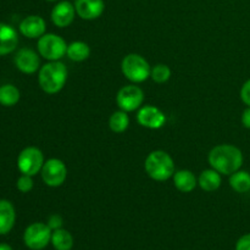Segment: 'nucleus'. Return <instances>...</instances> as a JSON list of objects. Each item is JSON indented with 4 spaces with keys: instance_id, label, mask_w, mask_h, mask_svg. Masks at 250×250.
Returning a JSON list of instances; mask_svg holds the SVG:
<instances>
[{
    "instance_id": "1",
    "label": "nucleus",
    "mask_w": 250,
    "mask_h": 250,
    "mask_svg": "<svg viewBox=\"0 0 250 250\" xmlns=\"http://www.w3.org/2000/svg\"><path fill=\"white\" fill-rule=\"evenodd\" d=\"M209 164L221 175L231 176L241 170L243 165V153L232 144H221L209 153Z\"/></svg>"
},
{
    "instance_id": "2",
    "label": "nucleus",
    "mask_w": 250,
    "mask_h": 250,
    "mask_svg": "<svg viewBox=\"0 0 250 250\" xmlns=\"http://www.w3.org/2000/svg\"><path fill=\"white\" fill-rule=\"evenodd\" d=\"M67 80V68L60 61H50L39 70L38 82L42 89L48 94L60 92Z\"/></svg>"
},
{
    "instance_id": "3",
    "label": "nucleus",
    "mask_w": 250,
    "mask_h": 250,
    "mask_svg": "<svg viewBox=\"0 0 250 250\" xmlns=\"http://www.w3.org/2000/svg\"><path fill=\"white\" fill-rule=\"evenodd\" d=\"M146 171L153 180L166 181L175 173V163L166 151H151L146 159Z\"/></svg>"
},
{
    "instance_id": "4",
    "label": "nucleus",
    "mask_w": 250,
    "mask_h": 250,
    "mask_svg": "<svg viewBox=\"0 0 250 250\" xmlns=\"http://www.w3.org/2000/svg\"><path fill=\"white\" fill-rule=\"evenodd\" d=\"M121 70L125 77L134 83L144 82L150 77L151 73L148 61L138 54H129L125 56L121 63Z\"/></svg>"
},
{
    "instance_id": "5",
    "label": "nucleus",
    "mask_w": 250,
    "mask_h": 250,
    "mask_svg": "<svg viewBox=\"0 0 250 250\" xmlns=\"http://www.w3.org/2000/svg\"><path fill=\"white\" fill-rule=\"evenodd\" d=\"M67 46L66 42L60 36L53 33L43 34L38 39V51L41 56L46 60H60L67 54Z\"/></svg>"
},
{
    "instance_id": "6",
    "label": "nucleus",
    "mask_w": 250,
    "mask_h": 250,
    "mask_svg": "<svg viewBox=\"0 0 250 250\" xmlns=\"http://www.w3.org/2000/svg\"><path fill=\"white\" fill-rule=\"evenodd\" d=\"M44 155L36 146H27L17 158V167L22 175L36 176L44 165Z\"/></svg>"
},
{
    "instance_id": "7",
    "label": "nucleus",
    "mask_w": 250,
    "mask_h": 250,
    "mask_svg": "<svg viewBox=\"0 0 250 250\" xmlns=\"http://www.w3.org/2000/svg\"><path fill=\"white\" fill-rule=\"evenodd\" d=\"M51 234L53 231L48 224L34 222L29 225L24 231V244L32 250H42L48 246L49 242H51Z\"/></svg>"
},
{
    "instance_id": "8",
    "label": "nucleus",
    "mask_w": 250,
    "mask_h": 250,
    "mask_svg": "<svg viewBox=\"0 0 250 250\" xmlns=\"http://www.w3.org/2000/svg\"><path fill=\"white\" fill-rule=\"evenodd\" d=\"M144 93L138 85H125L119 90L116 95V103L124 111L129 112L139 109L143 104Z\"/></svg>"
},
{
    "instance_id": "9",
    "label": "nucleus",
    "mask_w": 250,
    "mask_h": 250,
    "mask_svg": "<svg viewBox=\"0 0 250 250\" xmlns=\"http://www.w3.org/2000/svg\"><path fill=\"white\" fill-rule=\"evenodd\" d=\"M67 177L66 165L59 159H49L42 167V178L49 187H60Z\"/></svg>"
},
{
    "instance_id": "10",
    "label": "nucleus",
    "mask_w": 250,
    "mask_h": 250,
    "mask_svg": "<svg viewBox=\"0 0 250 250\" xmlns=\"http://www.w3.org/2000/svg\"><path fill=\"white\" fill-rule=\"evenodd\" d=\"M137 120H138L141 126L150 129L161 128L166 122L164 112L158 107L151 106V105H146V106L141 107L138 115H137Z\"/></svg>"
},
{
    "instance_id": "11",
    "label": "nucleus",
    "mask_w": 250,
    "mask_h": 250,
    "mask_svg": "<svg viewBox=\"0 0 250 250\" xmlns=\"http://www.w3.org/2000/svg\"><path fill=\"white\" fill-rule=\"evenodd\" d=\"M15 65L21 72L31 75L37 72L41 67V60L38 54L29 48H22L15 55Z\"/></svg>"
},
{
    "instance_id": "12",
    "label": "nucleus",
    "mask_w": 250,
    "mask_h": 250,
    "mask_svg": "<svg viewBox=\"0 0 250 250\" xmlns=\"http://www.w3.org/2000/svg\"><path fill=\"white\" fill-rule=\"evenodd\" d=\"M76 7L75 5L71 4L70 1H60L53 7L51 11V21L54 24L60 28L70 26L73 22L76 16Z\"/></svg>"
},
{
    "instance_id": "13",
    "label": "nucleus",
    "mask_w": 250,
    "mask_h": 250,
    "mask_svg": "<svg viewBox=\"0 0 250 250\" xmlns=\"http://www.w3.org/2000/svg\"><path fill=\"white\" fill-rule=\"evenodd\" d=\"M46 24L43 17L38 15H31V16L24 17L20 23V32L23 34L26 38L34 39L41 38L43 34H45Z\"/></svg>"
},
{
    "instance_id": "14",
    "label": "nucleus",
    "mask_w": 250,
    "mask_h": 250,
    "mask_svg": "<svg viewBox=\"0 0 250 250\" xmlns=\"http://www.w3.org/2000/svg\"><path fill=\"white\" fill-rule=\"evenodd\" d=\"M76 12L83 20H95L105 10L104 0H76Z\"/></svg>"
},
{
    "instance_id": "15",
    "label": "nucleus",
    "mask_w": 250,
    "mask_h": 250,
    "mask_svg": "<svg viewBox=\"0 0 250 250\" xmlns=\"http://www.w3.org/2000/svg\"><path fill=\"white\" fill-rule=\"evenodd\" d=\"M19 44V34L10 24L0 22V56L11 54Z\"/></svg>"
},
{
    "instance_id": "16",
    "label": "nucleus",
    "mask_w": 250,
    "mask_h": 250,
    "mask_svg": "<svg viewBox=\"0 0 250 250\" xmlns=\"http://www.w3.org/2000/svg\"><path fill=\"white\" fill-rule=\"evenodd\" d=\"M16 221V211L11 202L0 199V234H7Z\"/></svg>"
},
{
    "instance_id": "17",
    "label": "nucleus",
    "mask_w": 250,
    "mask_h": 250,
    "mask_svg": "<svg viewBox=\"0 0 250 250\" xmlns=\"http://www.w3.org/2000/svg\"><path fill=\"white\" fill-rule=\"evenodd\" d=\"M173 183L178 190L183 193H189L197 186V178L192 171L180 170L173 173Z\"/></svg>"
},
{
    "instance_id": "18",
    "label": "nucleus",
    "mask_w": 250,
    "mask_h": 250,
    "mask_svg": "<svg viewBox=\"0 0 250 250\" xmlns=\"http://www.w3.org/2000/svg\"><path fill=\"white\" fill-rule=\"evenodd\" d=\"M221 181V173L211 168V170H205L200 173L198 183H199L200 188L205 192H214L220 188Z\"/></svg>"
},
{
    "instance_id": "19",
    "label": "nucleus",
    "mask_w": 250,
    "mask_h": 250,
    "mask_svg": "<svg viewBox=\"0 0 250 250\" xmlns=\"http://www.w3.org/2000/svg\"><path fill=\"white\" fill-rule=\"evenodd\" d=\"M229 186L237 193H247L250 190V173L247 171H236L229 176Z\"/></svg>"
},
{
    "instance_id": "20",
    "label": "nucleus",
    "mask_w": 250,
    "mask_h": 250,
    "mask_svg": "<svg viewBox=\"0 0 250 250\" xmlns=\"http://www.w3.org/2000/svg\"><path fill=\"white\" fill-rule=\"evenodd\" d=\"M20 97V90L16 85L14 84H4L0 87V104L2 106H14L19 103Z\"/></svg>"
},
{
    "instance_id": "21",
    "label": "nucleus",
    "mask_w": 250,
    "mask_h": 250,
    "mask_svg": "<svg viewBox=\"0 0 250 250\" xmlns=\"http://www.w3.org/2000/svg\"><path fill=\"white\" fill-rule=\"evenodd\" d=\"M51 243L56 250H71L73 247V238L70 232L66 229H59L53 231L51 234Z\"/></svg>"
},
{
    "instance_id": "22",
    "label": "nucleus",
    "mask_w": 250,
    "mask_h": 250,
    "mask_svg": "<svg viewBox=\"0 0 250 250\" xmlns=\"http://www.w3.org/2000/svg\"><path fill=\"white\" fill-rule=\"evenodd\" d=\"M90 49L84 42H73L67 46V56L72 61H84L89 58Z\"/></svg>"
},
{
    "instance_id": "23",
    "label": "nucleus",
    "mask_w": 250,
    "mask_h": 250,
    "mask_svg": "<svg viewBox=\"0 0 250 250\" xmlns=\"http://www.w3.org/2000/svg\"><path fill=\"white\" fill-rule=\"evenodd\" d=\"M129 119L126 111L121 110V111H116L110 116L109 126L112 132L115 133H122L128 128Z\"/></svg>"
},
{
    "instance_id": "24",
    "label": "nucleus",
    "mask_w": 250,
    "mask_h": 250,
    "mask_svg": "<svg viewBox=\"0 0 250 250\" xmlns=\"http://www.w3.org/2000/svg\"><path fill=\"white\" fill-rule=\"evenodd\" d=\"M150 77L153 78L154 82L156 83H165L170 80L171 77V70L167 65L164 63H159L155 67L151 70Z\"/></svg>"
},
{
    "instance_id": "25",
    "label": "nucleus",
    "mask_w": 250,
    "mask_h": 250,
    "mask_svg": "<svg viewBox=\"0 0 250 250\" xmlns=\"http://www.w3.org/2000/svg\"><path fill=\"white\" fill-rule=\"evenodd\" d=\"M17 189L21 193H28L31 192L32 188H33V180H32V176L28 175H21L19 177L16 182Z\"/></svg>"
},
{
    "instance_id": "26",
    "label": "nucleus",
    "mask_w": 250,
    "mask_h": 250,
    "mask_svg": "<svg viewBox=\"0 0 250 250\" xmlns=\"http://www.w3.org/2000/svg\"><path fill=\"white\" fill-rule=\"evenodd\" d=\"M241 99L247 106H250V78L243 84L241 89Z\"/></svg>"
},
{
    "instance_id": "27",
    "label": "nucleus",
    "mask_w": 250,
    "mask_h": 250,
    "mask_svg": "<svg viewBox=\"0 0 250 250\" xmlns=\"http://www.w3.org/2000/svg\"><path fill=\"white\" fill-rule=\"evenodd\" d=\"M236 250H250V233L244 234L238 239L236 244Z\"/></svg>"
},
{
    "instance_id": "28",
    "label": "nucleus",
    "mask_w": 250,
    "mask_h": 250,
    "mask_svg": "<svg viewBox=\"0 0 250 250\" xmlns=\"http://www.w3.org/2000/svg\"><path fill=\"white\" fill-rule=\"evenodd\" d=\"M48 226L50 227L51 231L61 229V226H62V219H61L60 215H53V216L49 217Z\"/></svg>"
},
{
    "instance_id": "29",
    "label": "nucleus",
    "mask_w": 250,
    "mask_h": 250,
    "mask_svg": "<svg viewBox=\"0 0 250 250\" xmlns=\"http://www.w3.org/2000/svg\"><path fill=\"white\" fill-rule=\"evenodd\" d=\"M242 124L246 128L250 129V106L247 107L242 114Z\"/></svg>"
},
{
    "instance_id": "30",
    "label": "nucleus",
    "mask_w": 250,
    "mask_h": 250,
    "mask_svg": "<svg viewBox=\"0 0 250 250\" xmlns=\"http://www.w3.org/2000/svg\"><path fill=\"white\" fill-rule=\"evenodd\" d=\"M0 250H12L11 247L6 243H1L0 244Z\"/></svg>"
},
{
    "instance_id": "31",
    "label": "nucleus",
    "mask_w": 250,
    "mask_h": 250,
    "mask_svg": "<svg viewBox=\"0 0 250 250\" xmlns=\"http://www.w3.org/2000/svg\"><path fill=\"white\" fill-rule=\"evenodd\" d=\"M46 1H58V0H46Z\"/></svg>"
}]
</instances>
